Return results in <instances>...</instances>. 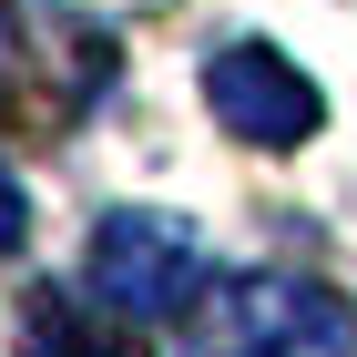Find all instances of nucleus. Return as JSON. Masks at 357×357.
I'll list each match as a JSON object with an SVG mask.
<instances>
[{
  "label": "nucleus",
  "mask_w": 357,
  "mask_h": 357,
  "mask_svg": "<svg viewBox=\"0 0 357 357\" xmlns=\"http://www.w3.org/2000/svg\"><path fill=\"white\" fill-rule=\"evenodd\" d=\"M204 235H194L184 215H143V204H123V215L92 225V255H82V286L112 306V317H133V327H164V317H194L204 306Z\"/></svg>",
  "instance_id": "2"
},
{
  "label": "nucleus",
  "mask_w": 357,
  "mask_h": 357,
  "mask_svg": "<svg viewBox=\"0 0 357 357\" xmlns=\"http://www.w3.org/2000/svg\"><path fill=\"white\" fill-rule=\"evenodd\" d=\"M21 327H31L21 357H153V347L133 337V317H112V327H102V317H72V306H52V296L31 306Z\"/></svg>",
  "instance_id": "4"
},
{
  "label": "nucleus",
  "mask_w": 357,
  "mask_h": 357,
  "mask_svg": "<svg viewBox=\"0 0 357 357\" xmlns=\"http://www.w3.org/2000/svg\"><path fill=\"white\" fill-rule=\"evenodd\" d=\"M204 102H215V123H225L235 143H266V153H286V143H306L317 123H327L317 82H306L275 41H235V52H215V61H204Z\"/></svg>",
  "instance_id": "3"
},
{
  "label": "nucleus",
  "mask_w": 357,
  "mask_h": 357,
  "mask_svg": "<svg viewBox=\"0 0 357 357\" xmlns=\"http://www.w3.org/2000/svg\"><path fill=\"white\" fill-rule=\"evenodd\" d=\"M31 235V204H21V184H10V164H0V255Z\"/></svg>",
  "instance_id": "5"
},
{
  "label": "nucleus",
  "mask_w": 357,
  "mask_h": 357,
  "mask_svg": "<svg viewBox=\"0 0 357 357\" xmlns=\"http://www.w3.org/2000/svg\"><path fill=\"white\" fill-rule=\"evenodd\" d=\"M184 357H357V317L317 275L255 266V275H225L215 296L194 306Z\"/></svg>",
  "instance_id": "1"
}]
</instances>
